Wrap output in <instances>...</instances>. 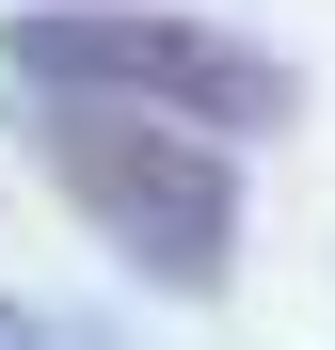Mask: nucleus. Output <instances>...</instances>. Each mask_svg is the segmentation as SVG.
Instances as JSON below:
<instances>
[{"instance_id":"nucleus-1","label":"nucleus","mask_w":335,"mask_h":350,"mask_svg":"<svg viewBox=\"0 0 335 350\" xmlns=\"http://www.w3.org/2000/svg\"><path fill=\"white\" fill-rule=\"evenodd\" d=\"M48 159L80 175V207L128 239L160 286H208L223 239H240V191H223V159L176 144V111H128V96H64L48 111Z\"/></svg>"},{"instance_id":"nucleus-2","label":"nucleus","mask_w":335,"mask_h":350,"mask_svg":"<svg viewBox=\"0 0 335 350\" xmlns=\"http://www.w3.org/2000/svg\"><path fill=\"white\" fill-rule=\"evenodd\" d=\"M16 64L48 96H128V111H271V64L223 32H176V16H128V0H96V16H32Z\"/></svg>"},{"instance_id":"nucleus-3","label":"nucleus","mask_w":335,"mask_h":350,"mask_svg":"<svg viewBox=\"0 0 335 350\" xmlns=\"http://www.w3.org/2000/svg\"><path fill=\"white\" fill-rule=\"evenodd\" d=\"M64 16H96V0H64Z\"/></svg>"}]
</instances>
